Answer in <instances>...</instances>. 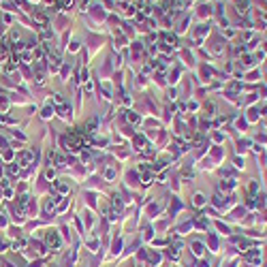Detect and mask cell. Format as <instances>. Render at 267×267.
I'll return each mask as SVG.
<instances>
[{"label": "cell", "instance_id": "obj_2", "mask_svg": "<svg viewBox=\"0 0 267 267\" xmlns=\"http://www.w3.org/2000/svg\"><path fill=\"white\" fill-rule=\"evenodd\" d=\"M203 201H205L203 194H197V197H194V205H203Z\"/></svg>", "mask_w": 267, "mask_h": 267}, {"label": "cell", "instance_id": "obj_3", "mask_svg": "<svg viewBox=\"0 0 267 267\" xmlns=\"http://www.w3.org/2000/svg\"><path fill=\"white\" fill-rule=\"evenodd\" d=\"M53 100H56L58 105H62V94H53Z\"/></svg>", "mask_w": 267, "mask_h": 267}, {"label": "cell", "instance_id": "obj_1", "mask_svg": "<svg viewBox=\"0 0 267 267\" xmlns=\"http://www.w3.org/2000/svg\"><path fill=\"white\" fill-rule=\"evenodd\" d=\"M47 244H53V246H58V237H56L53 233H49V235H47Z\"/></svg>", "mask_w": 267, "mask_h": 267}]
</instances>
